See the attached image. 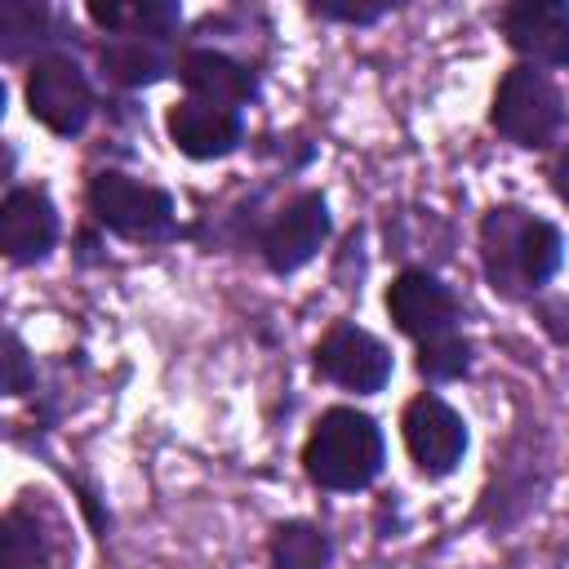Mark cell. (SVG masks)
I'll return each mask as SVG.
<instances>
[{
    "instance_id": "6da1fadb",
    "label": "cell",
    "mask_w": 569,
    "mask_h": 569,
    "mask_svg": "<svg viewBox=\"0 0 569 569\" xmlns=\"http://www.w3.org/2000/svg\"><path fill=\"white\" fill-rule=\"evenodd\" d=\"M565 262V236L525 204H493L480 218V267L498 298L538 302Z\"/></svg>"
},
{
    "instance_id": "7a4b0ae2",
    "label": "cell",
    "mask_w": 569,
    "mask_h": 569,
    "mask_svg": "<svg viewBox=\"0 0 569 569\" xmlns=\"http://www.w3.org/2000/svg\"><path fill=\"white\" fill-rule=\"evenodd\" d=\"M387 440L382 427L356 405H329L307 440H302V471L325 493H360L382 476Z\"/></svg>"
},
{
    "instance_id": "3957f363",
    "label": "cell",
    "mask_w": 569,
    "mask_h": 569,
    "mask_svg": "<svg viewBox=\"0 0 569 569\" xmlns=\"http://www.w3.org/2000/svg\"><path fill=\"white\" fill-rule=\"evenodd\" d=\"M93 222L129 244H169L178 236V204L164 187L142 182L124 169H98L84 187Z\"/></svg>"
},
{
    "instance_id": "277c9868",
    "label": "cell",
    "mask_w": 569,
    "mask_h": 569,
    "mask_svg": "<svg viewBox=\"0 0 569 569\" xmlns=\"http://www.w3.org/2000/svg\"><path fill=\"white\" fill-rule=\"evenodd\" d=\"M489 124L498 138L525 151H547L565 133V93L542 67L516 62L502 71L493 102H489Z\"/></svg>"
},
{
    "instance_id": "5b68a950",
    "label": "cell",
    "mask_w": 569,
    "mask_h": 569,
    "mask_svg": "<svg viewBox=\"0 0 569 569\" xmlns=\"http://www.w3.org/2000/svg\"><path fill=\"white\" fill-rule=\"evenodd\" d=\"M76 538L44 493H22L0 516V569H71Z\"/></svg>"
},
{
    "instance_id": "8992f818",
    "label": "cell",
    "mask_w": 569,
    "mask_h": 569,
    "mask_svg": "<svg viewBox=\"0 0 569 569\" xmlns=\"http://www.w3.org/2000/svg\"><path fill=\"white\" fill-rule=\"evenodd\" d=\"M22 93H27L31 120H40L58 138L84 133V124L93 120V107H98L93 80L71 53H40L27 71Z\"/></svg>"
},
{
    "instance_id": "52a82bcc",
    "label": "cell",
    "mask_w": 569,
    "mask_h": 569,
    "mask_svg": "<svg viewBox=\"0 0 569 569\" xmlns=\"http://www.w3.org/2000/svg\"><path fill=\"white\" fill-rule=\"evenodd\" d=\"M400 436L409 449V462L427 476V480H445L462 467L467 449H471V431L467 418L436 391H422L405 405L400 413Z\"/></svg>"
},
{
    "instance_id": "ba28073f",
    "label": "cell",
    "mask_w": 569,
    "mask_h": 569,
    "mask_svg": "<svg viewBox=\"0 0 569 569\" xmlns=\"http://www.w3.org/2000/svg\"><path fill=\"white\" fill-rule=\"evenodd\" d=\"M311 365H316V373L325 382H333L342 391H356V396L382 391L391 382V369H396L391 347L378 333H369L365 325H356V320H333L325 329V338L316 342Z\"/></svg>"
},
{
    "instance_id": "9c48e42d",
    "label": "cell",
    "mask_w": 569,
    "mask_h": 569,
    "mask_svg": "<svg viewBox=\"0 0 569 569\" xmlns=\"http://www.w3.org/2000/svg\"><path fill=\"white\" fill-rule=\"evenodd\" d=\"M329 231H333L329 200L307 187V191L289 196V200L267 218V227L258 231V253H262L267 271L293 276L298 267H307V262L325 249Z\"/></svg>"
},
{
    "instance_id": "30bf717a",
    "label": "cell",
    "mask_w": 569,
    "mask_h": 569,
    "mask_svg": "<svg viewBox=\"0 0 569 569\" xmlns=\"http://www.w3.org/2000/svg\"><path fill=\"white\" fill-rule=\"evenodd\" d=\"M387 316L396 320V329L413 342H431L445 333H458L462 320V302L458 293L427 267H405L391 284H387Z\"/></svg>"
},
{
    "instance_id": "8fae6325",
    "label": "cell",
    "mask_w": 569,
    "mask_h": 569,
    "mask_svg": "<svg viewBox=\"0 0 569 569\" xmlns=\"http://www.w3.org/2000/svg\"><path fill=\"white\" fill-rule=\"evenodd\" d=\"M58 204L49 200L44 187H9L0 204V249L13 267L44 262L58 244Z\"/></svg>"
},
{
    "instance_id": "7c38bea8",
    "label": "cell",
    "mask_w": 569,
    "mask_h": 569,
    "mask_svg": "<svg viewBox=\"0 0 569 569\" xmlns=\"http://www.w3.org/2000/svg\"><path fill=\"white\" fill-rule=\"evenodd\" d=\"M498 27L529 67H569V0H516Z\"/></svg>"
},
{
    "instance_id": "4fadbf2b",
    "label": "cell",
    "mask_w": 569,
    "mask_h": 569,
    "mask_svg": "<svg viewBox=\"0 0 569 569\" xmlns=\"http://www.w3.org/2000/svg\"><path fill=\"white\" fill-rule=\"evenodd\" d=\"M164 129H169V142L187 160H227L244 142V116L231 107L204 102V98L173 102L164 116Z\"/></svg>"
},
{
    "instance_id": "5bb4252c",
    "label": "cell",
    "mask_w": 569,
    "mask_h": 569,
    "mask_svg": "<svg viewBox=\"0 0 569 569\" xmlns=\"http://www.w3.org/2000/svg\"><path fill=\"white\" fill-rule=\"evenodd\" d=\"M178 80L187 84V98H204L218 107H249L262 93V80L249 62L222 53V49H187L178 58Z\"/></svg>"
},
{
    "instance_id": "9a60e30c",
    "label": "cell",
    "mask_w": 569,
    "mask_h": 569,
    "mask_svg": "<svg viewBox=\"0 0 569 569\" xmlns=\"http://www.w3.org/2000/svg\"><path fill=\"white\" fill-rule=\"evenodd\" d=\"M98 67L120 89H147V84L164 80L169 71H178V62L169 58L164 40H133V36H111L98 49Z\"/></svg>"
},
{
    "instance_id": "2e32d148",
    "label": "cell",
    "mask_w": 569,
    "mask_h": 569,
    "mask_svg": "<svg viewBox=\"0 0 569 569\" xmlns=\"http://www.w3.org/2000/svg\"><path fill=\"white\" fill-rule=\"evenodd\" d=\"M267 560L271 569H329L333 565V538L316 520H280L267 538Z\"/></svg>"
},
{
    "instance_id": "e0dca14e",
    "label": "cell",
    "mask_w": 569,
    "mask_h": 569,
    "mask_svg": "<svg viewBox=\"0 0 569 569\" xmlns=\"http://www.w3.org/2000/svg\"><path fill=\"white\" fill-rule=\"evenodd\" d=\"M102 31L133 36V40H169L182 22V9L169 0H142V4H89L84 9Z\"/></svg>"
},
{
    "instance_id": "ac0fdd59",
    "label": "cell",
    "mask_w": 569,
    "mask_h": 569,
    "mask_svg": "<svg viewBox=\"0 0 569 569\" xmlns=\"http://www.w3.org/2000/svg\"><path fill=\"white\" fill-rule=\"evenodd\" d=\"M49 40V9L44 4H22V0H4L0 4V53L13 62L22 58L31 44Z\"/></svg>"
},
{
    "instance_id": "d6986e66",
    "label": "cell",
    "mask_w": 569,
    "mask_h": 569,
    "mask_svg": "<svg viewBox=\"0 0 569 569\" xmlns=\"http://www.w3.org/2000/svg\"><path fill=\"white\" fill-rule=\"evenodd\" d=\"M418 373L427 382H458L471 373V342L462 333H445L431 342H418Z\"/></svg>"
},
{
    "instance_id": "ffe728a7",
    "label": "cell",
    "mask_w": 569,
    "mask_h": 569,
    "mask_svg": "<svg viewBox=\"0 0 569 569\" xmlns=\"http://www.w3.org/2000/svg\"><path fill=\"white\" fill-rule=\"evenodd\" d=\"M4 347H9V356H4V391L9 396H27V391H36V365H31V351L22 347V338L18 333H4Z\"/></svg>"
},
{
    "instance_id": "44dd1931",
    "label": "cell",
    "mask_w": 569,
    "mask_h": 569,
    "mask_svg": "<svg viewBox=\"0 0 569 569\" xmlns=\"http://www.w3.org/2000/svg\"><path fill=\"white\" fill-rule=\"evenodd\" d=\"M533 316L542 325V333L560 347H569V298H538L533 302Z\"/></svg>"
},
{
    "instance_id": "7402d4cb",
    "label": "cell",
    "mask_w": 569,
    "mask_h": 569,
    "mask_svg": "<svg viewBox=\"0 0 569 569\" xmlns=\"http://www.w3.org/2000/svg\"><path fill=\"white\" fill-rule=\"evenodd\" d=\"M311 13L325 18V22H356V27H369V22L387 18L391 4H311Z\"/></svg>"
},
{
    "instance_id": "603a6c76",
    "label": "cell",
    "mask_w": 569,
    "mask_h": 569,
    "mask_svg": "<svg viewBox=\"0 0 569 569\" xmlns=\"http://www.w3.org/2000/svg\"><path fill=\"white\" fill-rule=\"evenodd\" d=\"M551 187H556V196L569 204V147H565V156H560L556 169H551Z\"/></svg>"
}]
</instances>
